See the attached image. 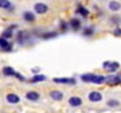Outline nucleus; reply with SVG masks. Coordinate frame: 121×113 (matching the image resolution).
Masks as SVG:
<instances>
[{
  "label": "nucleus",
  "instance_id": "nucleus-10",
  "mask_svg": "<svg viewBox=\"0 0 121 113\" xmlns=\"http://www.w3.org/2000/svg\"><path fill=\"white\" fill-rule=\"evenodd\" d=\"M105 82H108L109 85H120L121 77L120 75H109V77H106V81Z\"/></svg>",
  "mask_w": 121,
  "mask_h": 113
},
{
  "label": "nucleus",
  "instance_id": "nucleus-20",
  "mask_svg": "<svg viewBox=\"0 0 121 113\" xmlns=\"http://www.w3.org/2000/svg\"><path fill=\"white\" fill-rule=\"evenodd\" d=\"M75 13H77V15H81V16H83V17H87L89 11H87L85 7H82V5H78V8H77V11H75Z\"/></svg>",
  "mask_w": 121,
  "mask_h": 113
},
{
  "label": "nucleus",
  "instance_id": "nucleus-17",
  "mask_svg": "<svg viewBox=\"0 0 121 113\" xmlns=\"http://www.w3.org/2000/svg\"><path fill=\"white\" fill-rule=\"evenodd\" d=\"M27 39H28L27 32H24V31H20V32L17 34V43H19V44H24Z\"/></svg>",
  "mask_w": 121,
  "mask_h": 113
},
{
  "label": "nucleus",
  "instance_id": "nucleus-22",
  "mask_svg": "<svg viewBox=\"0 0 121 113\" xmlns=\"http://www.w3.org/2000/svg\"><path fill=\"white\" fill-rule=\"evenodd\" d=\"M94 77V74L93 73H87V74H82L81 75V79H82L83 82H87V83H91V79Z\"/></svg>",
  "mask_w": 121,
  "mask_h": 113
},
{
  "label": "nucleus",
  "instance_id": "nucleus-5",
  "mask_svg": "<svg viewBox=\"0 0 121 113\" xmlns=\"http://www.w3.org/2000/svg\"><path fill=\"white\" fill-rule=\"evenodd\" d=\"M69 105L70 106H73V108H79L81 105H82V98L78 96H73L69 98Z\"/></svg>",
  "mask_w": 121,
  "mask_h": 113
},
{
  "label": "nucleus",
  "instance_id": "nucleus-18",
  "mask_svg": "<svg viewBox=\"0 0 121 113\" xmlns=\"http://www.w3.org/2000/svg\"><path fill=\"white\" fill-rule=\"evenodd\" d=\"M58 36V32L56 31H50V32H43L40 35L42 39H52V38H56Z\"/></svg>",
  "mask_w": 121,
  "mask_h": 113
},
{
  "label": "nucleus",
  "instance_id": "nucleus-16",
  "mask_svg": "<svg viewBox=\"0 0 121 113\" xmlns=\"http://www.w3.org/2000/svg\"><path fill=\"white\" fill-rule=\"evenodd\" d=\"M23 19L28 23H32V22H35V15L31 11H26V12L23 13Z\"/></svg>",
  "mask_w": 121,
  "mask_h": 113
},
{
  "label": "nucleus",
  "instance_id": "nucleus-27",
  "mask_svg": "<svg viewBox=\"0 0 121 113\" xmlns=\"http://www.w3.org/2000/svg\"><path fill=\"white\" fill-rule=\"evenodd\" d=\"M113 34L116 35V36H121V28H118V27H117L116 30H114V32H113Z\"/></svg>",
  "mask_w": 121,
  "mask_h": 113
},
{
  "label": "nucleus",
  "instance_id": "nucleus-15",
  "mask_svg": "<svg viewBox=\"0 0 121 113\" xmlns=\"http://www.w3.org/2000/svg\"><path fill=\"white\" fill-rule=\"evenodd\" d=\"M1 71H3V75H5V77H13L15 75V70H13L12 66H4Z\"/></svg>",
  "mask_w": 121,
  "mask_h": 113
},
{
  "label": "nucleus",
  "instance_id": "nucleus-14",
  "mask_svg": "<svg viewBox=\"0 0 121 113\" xmlns=\"http://www.w3.org/2000/svg\"><path fill=\"white\" fill-rule=\"evenodd\" d=\"M106 81V77L104 75H99V74H94V77L91 79V83H95V85H101Z\"/></svg>",
  "mask_w": 121,
  "mask_h": 113
},
{
  "label": "nucleus",
  "instance_id": "nucleus-9",
  "mask_svg": "<svg viewBox=\"0 0 121 113\" xmlns=\"http://www.w3.org/2000/svg\"><path fill=\"white\" fill-rule=\"evenodd\" d=\"M55 83H63V85H75L77 81L74 78H54L52 79Z\"/></svg>",
  "mask_w": 121,
  "mask_h": 113
},
{
  "label": "nucleus",
  "instance_id": "nucleus-11",
  "mask_svg": "<svg viewBox=\"0 0 121 113\" xmlns=\"http://www.w3.org/2000/svg\"><path fill=\"white\" fill-rule=\"evenodd\" d=\"M69 26L71 27L74 31H78L81 28V22H79V19H77V17H71L69 20Z\"/></svg>",
  "mask_w": 121,
  "mask_h": 113
},
{
  "label": "nucleus",
  "instance_id": "nucleus-2",
  "mask_svg": "<svg viewBox=\"0 0 121 113\" xmlns=\"http://www.w3.org/2000/svg\"><path fill=\"white\" fill-rule=\"evenodd\" d=\"M102 67H104L105 70H108L109 73H114L118 67H120V65H118V62H110V61H106L102 63Z\"/></svg>",
  "mask_w": 121,
  "mask_h": 113
},
{
  "label": "nucleus",
  "instance_id": "nucleus-13",
  "mask_svg": "<svg viewBox=\"0 0 121 113\" xmlns=\"http://www.w3.org/2000/svg\"><path fill=\"white\" fill-rule=\"evenodd\" d=\"M50 97H51L54 101H60L63 98V93L59 90H51L50 91Z\"/></svg>",
  "mask_w": 121,
  "mask_h": 113
},
{
  "label": "nucleus",
  "instance_id": "nucleus-19",
  "mask_svg": "<svg viewBox=\"0 0 121 113\" xmlns=\"http://www.w3.org/2000/svg\"><path fill=\"white\" fill-rule=\"evenodd\" d=\"M0 8H3V9H12L13 8V5L12 3L9 1V0H0Z\"/></svg>",
  "mask_w": 121,
  "mask_h": 113
},
{
  "label": "nucleus",
  "instance_id": "nucleus-6",
  "mask_svg": "<svg viewBox=\"0 0 121 113\" xmlns=\"http://www.w3.org/2000/svg\"><path fill=\"white\" fill-rule=\"evenodd\" d=\"M15 28H17V24H12V26H9L8 28H5V30L3 31L1 36H3V38H5V39L12 38V36H13V30H15Z\"/></svg>",
  "mask_w": 121,
  "mask_h": 113
},
{
  "label": "nucleus",
  "instance_id": "nucleus-8",
  "mask_svg": "<svg viewBox=\"0 0 121 113\" xmlns=\"http://www.w3.org/2000/svg\"><path fill=\"white\" fill-rule=\"evenodd\" d=\"M26 98L28 101H34V102H36V101L40 100V94H39L38 91L31 90V91H27L26 93Z\"/></svg>",
  "mask_w": 121,
  "mask_h": 113
},
{
  "label": "nucleus",
  "instance_id": "nucleus-25",
  "mask_svg": "<svg viewBox=\"0 0 121 113\" xmlns=\"http://www.w3.org/2000/svg\"><path fill=\"white\" fill-rule=\"evenodd\" d=\"M13 77H16L19 81H26V77H24L23 74H20V73H16V71H15V75H13Z\"/></svg>",
  "mask_w": 121,
  "mask_h": 113
},
{
  "label": "nucleus",
  "instance_id": "nucleus-4",
  "mask_svg": "<svg viewBox=\"0 0 121 113\" xmlns=\"http://www.w3.org/2000/svg\"><path fill=\"white\" fill-rule=\"evenodd\" d=\"M5 100H7V102L8 104H12V105H16L20 102V97L17 96V94H15V93H8L7 96H5Z\"/></svg>",
  "mask_w": 121,
  "mask_h": 113
},
{
  "label": "nucleus",
  "instance_id": "nucleus-7",
  "mask_svg": "<svg viewBox=\"0 0 121 113\" xmlns=\"http://www.w3.org/2000/svg\"><path fill=\"white\" fill-rule=\"evenodd\" d=\"M89 101H91V102H99V101H102V94L97 90L90 91L89 93Z\"/></svg>",
  "mask_w": 121,
  "mask_h": 113
},
{
  "label": "nucleus",
  "instance_id": "nucleus-1",
  "mask_svg": "<svg viewBox=\"0 0 121 113\" xmlns=\"http://www.w3.org/2000/svg\"><path fill=\"white\" fill-rule=\"evenodd\" d=\"M0 51H5V52L12 51V43H9L8 39H5L3 36H0Z\"/></svg>",
  "mask_w": 121,
  "mask_h": 113
},
{
  "label": "nucleus",
  "instance_id": "nucleus-23",
  "mask_svg": "<svg viewBox=\"0 0 121 113\" xmlns=\"http://www.w3.org/2000/svg\"><path fill=\"white\" fill-rule=\"evenodd\" d=\"M94 34V27H86L85 30H83V35L85 36H91V35Z\"/></svg>",
  "mask_w": 121,
  "mask_h": 113
},
{
  "label": "nucleus",
  "instance_id": "nucleus-12",
  "mask_svg": "<svg viewBox=\"0 0 121 113\" xmlns=\"http://www.w3.org/2000/svg\"><path fill=\"white\" fill-rule=\"evenodd\" d=\"M46 79H47V77L44 74H35V75H32V78L30 81H31V83H38V82H43Z\"/></svg>",
  "mask_w": 121,
  "mask_h": 113
},
{
  "label": "nucleus",
  "instance_id": "nucleus-26",
  "mask_svg": "<svg viewBox=\"0 0 121 113\" xmlns=\"http://www.w3.org/2000/svg\"><path fill=\"white\" fill-rule=\"evenodd\" d=\"M69 28V23L66 22H60V31H66Z\"/></svg>",
  "mask_w": 121,
  "mask_h": 113
},
{
  "label": "nucleus",
  "instance_id": "nucleus-28",
  "mask_svg": "<svg viewBox=\"0 0 121 113\" xmlns=\"http://www.w3.org/2000/svg\"><path fill=\"white\" fill-rule=\"evenodd\" d=\"M32 71H34V73L36 74V73H38V71H39V69H38V67H35V69H32Z\"/></svg>",
  "mask_w": 121,
  "mask_h": 113
},
{
  "label": "nucleus",
  "instance_id": "nucleus-3",
  "mask_svg": "<svg viewBox=\"0 0 121 113\" xmlns=\"http://www.w3.org/2000/svg\"><path fill=\"white\" fill-rule=\"evenodd\" d=\"M34 11H35V13L43 15V13H46L48 11V7H47V4H44V3H36V4L34 5Z\"/></svg>",
  "mask_w": 121,
  "mask_h": 113
},
{
  "label": "nucleus",
  "instance_id": "nucleus-21",
  "mask_svg": "<svg viewBox=\"0 0 121 113\" xmlns=\"http://www.w3.org/2000/svg\"><path fill=\"white\" fill-rule=\"evenodd\" d=\"M120 8H121V4L118 3V1H114V0H112V1L109 3V9H110V11H113V12L118 11Z\"/></svg>",
  "mask_w": 121,
  "mask_h": 113
},
{
  "label": "nucleus",
  "instance_id": "nucleus-24",
  "mask_svg": "<svg viewBox=\"0 0 121 113\" xmlns=\"http://www.w3.org/2000/svg\"><path fill=\"white\" fill-rule=\"evenodd\" d=\"M118 105H120V101L118 100H109L108 101V106H110V108H116Z\"/></svg>",
  "mask_w": 121,
  "mask_h": 113
}]
</instances>
